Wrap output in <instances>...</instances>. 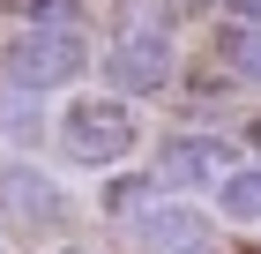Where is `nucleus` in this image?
I'll return each mask as SVG.
<instances>
[{
	"label": "nucleus",
	"instance_id": "f257e3e1",
	"mask_svg": "<svg viewBox=\"0 0 261 254\" xmlns=\"http://www.w3.org/2000/svg\"><path fill=\"white\" fill-rule=\"evenodd\" d=\"M53 135H60V150L75 157V165L120 172L127 157L142 150V120H135V105L112 98V90H75V98L60 105V120H53Z\"/></svg>",
	"mask_w": 261,
	"mask_h": 254
},
{
	"label": "nucleus",
	"instance_id": "f03ea898",
	"mask_svg": "<svg viewBox=\"0 0 261 254\" xmlns=\"http://www.w3.org/2000/svg\"><path fill=\"white\" fill-rule=\"evenodd\" d=\"M82 75H90V38L82 30H38V22H22L0 45V82L8 90L53 98V90H75Z\"/></svg>",
	"mask_w": 261,
	"mask_h": 254
},
{
	"label": "nucleus",
	"instance_id": "7ed1b4c3",
	"mask_svg": "<svg viewBox=\"0 0 261 254\" xmlns=\"http://www.w3.org/2000/svg\"><path fill=\"white\" fill-rule=\"evenodd\" d=\"M172 75H179V45H172V30L149 15H127L120 30H112V45H105V90L112 98H157V90H172Z\"/></svg>",
	"mask_w": 261,
	"mask_h": 254
},
{
	"label": "nucleus",
	"instance_id": "20e7f679",
	"mask_svg": "<svg viewBox=\"0 0 261 254\" xmlns=\"http://www.w3.org/2000/svg\"><path fill=\"white\" fill-rule=\"evenodd\" d=\"M127 247L135 254H209L217 247V224H209V210H194V202H142L135 217H127Z\"/></svg>",
	"mask_w": 261,
	"mask_h": 254
},
{
	"label": "nucleus",
	"instance_id": "39448f33",
	"mask_svg": "<svg viewBox=\"0 0 261 254\" xmlns=\"http://www.w3.org/2000/svg\"><path fill=\"white\" fill-rule=\"evenodd\" d=\"M224 172H231L224 135H157V165H149L157 187H217Z\"/></svg>",
	"mask_w": 261,
	"mask_h": 254
},
{
	"label": "nucleus",
	"instance_id": "423d86ee",
	"mask_svg": "<svg viewBox=\"0 0 261 254\" xmlns=\"http://www.w3.org/2000/svg\"><path fill=\"white\" fill-rule=\"evenodd\" d=\"M0 210H8V217H22V224H45V232H60V224H67L60 187H53L45 172H30V165L0 172Z\"/></svg>",
	"mask_w": 261,
	"mask_h": 254
},
{
	"label": "nucleus",
	"instance_id": "0eeeda50",
	"mask_svg": "<svg viewBox=\"0 0 261 254\" xmlns=\"http://www.w3.org/2000/svg\"><path fill=\"white\" fill-rule=\"evenodd\" d=\"M217 60L231 67V82L261 90V22H224L217 30Z\"/></svg>",
	"mask_w": 261,
	"mask_h": 254
},
{
	"label": "nucleus",
	"instance_id": "6e6552de",
	"mask_svg": "<svg viewBox=\"0 0 261 254\" xmlns=\"http://www.w3.org/2000/svg\"><path fill=\"white\" fill-rule=\"evenodd\" d=\"M217 217L231 224H261V165H231L217 179Z\"/></svg>",
	"mask_w": 261,
	"mask_h": 254
},
{
	"label": "nucleus",
	"instance_id": "1a4fd4ad",
	"mask_svg": "<svg viewBox=\"0 0 261 254\" xmlns=\"http://www.w3.org/2000/svg\"><path fill=\"white\" fill-rule=\"evenodd\" d=\"M0 135H8V142H38V135H45V98L0 82Z\"/></svg>",
	"mask_w": 261,
	"mask_h": 254
},
{
	"label": "nucleus",
	"instance_id": "9d476101",
	"mask_svg": "<svg viewBox=\"0 0 261 254\" xmlns=\"http://www.w3.org/2000/svg\"><path fill=\"white\" fill-rule=\"evenodd\" d=\"M15 8L38 30H82V0H15Z\"/></svg>",
	"mask_w": 261,
	"mask_h": 254
},
{
	"label": "nucleus",
	"instance_id": "9b49d317",
	"mask_svg": "<svg viewBox=\"0 0 261 254\" xmlns=\"http://www.w3.org/2000/svg\"><path fill=\"white\" fill-rule=\"evenodd\" d=\"M142 202H157V179H112V187H105V210L120 217V224L142 210Z\"/></svg>",
	"mask_w": 261,
	"mask_h": 254
},
{
	"label": "nucleus",
	"instance_id": "f8f14e48",
	"mask_svg": "<svg viewBox=\"0 0 261 254\" xmlns=\"http://www.w3.org/2000/svg\"><path fill=\"white\" fill-rule=\"evenodd\" d=\"M224 15L231 22H261V0H224Z\"/></svg>",
	"mask_w": 261,
	"mask_h": 254
},
{
	"label": "nucleus",
	"instance_id": "ddd939ff",
	"mask_svg": "<svg viewBox=\"0 0 261 254\" xmlns=\"http://www.w3.org/2000/svg\"><path fill=\"white\" fill-rule=\"evenodd\" d=\"M246 150H254V165H261V112L246 120Z\"/></svg>",
	"mask_w": 261,
	"mask_h": 254
},
{
	"label": "nucleus",
	"instance_id": "4468645a",
	"mask_svg": "<svg viewBox=\"0 0 261 254\" xmlns=\"http://www.w3.org/2000/svg\"><path fill=\"white\" fill-rule=\"evenodd\" d=\"M60 254H97V247H60Z\"/></svg>",
	"mask_w": 261,
	"mask_h": 254
},
{
	"label": "nucleus",
	"instance_id": "2eb2a0df",
	"mask_svg": "<svg viewBox=\"0 0 261 254\" xmlns=\"http://www.w3.org/2000/svg\"><path fill=\"white\" fill-rule=\"evenodd\" d=\"M187 8H194V0H187Z\"/></svg>",
	"mask_w": 261,
	"mask_h": 254
},
{
	"label": "nucleus",
	"instance_id": "dca6fc26",
	"mask_svg": "<svg viewBox=\"0 0 261 254\" xmlns=\"http://www.w3.org/2000/svg\"><path fill=\"white\" fill-rule=\"evenodd\" d=\"M0 254H8V247H0Z\"/></svg>",
	"mask_w": 261,
	"mask_h": 254
}]
</instances>
